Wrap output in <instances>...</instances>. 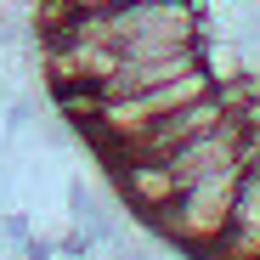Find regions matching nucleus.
I'll list each match as a JSON object with an SVG mask.
<instances>
[]
</instances>
